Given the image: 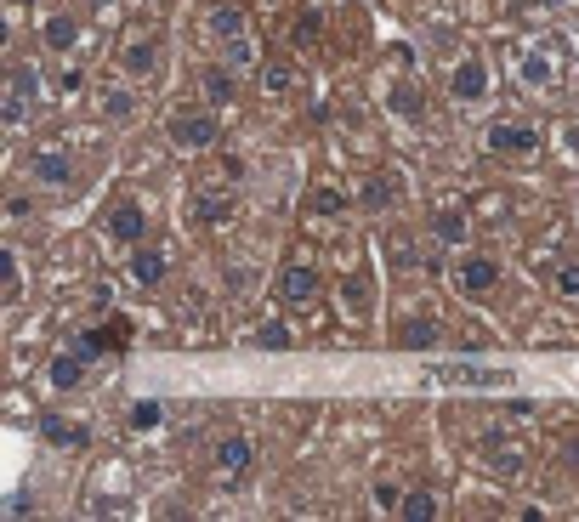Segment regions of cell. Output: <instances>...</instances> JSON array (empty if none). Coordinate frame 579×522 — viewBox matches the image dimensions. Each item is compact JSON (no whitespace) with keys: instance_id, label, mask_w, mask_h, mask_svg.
Wrapping results in <instances>:
<instances>
[{"instance_id":"6da1fadb","label":"cell","mask_w":579,"mask_h":522,"mask_svg":"<svg viewBox=\"0 0 579 522\" xmlns=\"http://www.w3.org/2000/svg\"><path fill=\"white\" fill-rule=\"evenodd\" d=\"M165 142H171L176 154H211L216 142H222V120H216V108H176L171 120H165Z\"/></svg>"},{"instance_id":"7a4b0ae2","label":"cell","mask_w":579,"mask_h":522,"mask_svg":"<svg viewBox=\"0 0 579 522\" xmlns=\"http://www.w3.org/2000/svg\"><path fill=\"white\" fill-rule=\"evenodd\" d=\"M35 97H40V74L29 69V63H18V69L6 74V86H0V125H6V131H23Z\"/></svg>"},{"instance_id":"3957f363","label":"cell","mask_w":579,"mask_h":522,"mask_svg":"<svg viewBox=\"0 0 579 522\" xmlns=\"http://www.w3.org/2000/svg\"><path fill=\"white\" fill-rule=\"evenodd\" d=\"M205 29L216 35V46H228V52H233V63H250V23H245L239 6H211Z\"/></svg>"},{"instance_id":"277c9868","label":"cell","mask_w":579,"mask_h":522,"mask_svg":"<svg viewBox=\"0 0 579 522\" xmlns=\"http://www.w3.org/2000/svg\"><path fill=\"white\" fill-rule=\"evenodd\" d=\"M489 63H483V57H460L455 69H449V91H455V103H466V108H477L483 103V97H489Z\"/></svg>"},{"instance_id":"5b68a950","label":"cell","mask_w":579,"mask_h":522,"mask_svg":"<svg viewBox=\"0 0 579 522\" xmlns=\"http://www.w3.org/2000/svg\"><path fill=\"white\" fill-rule=\"evenodd\" d=\"M455 290H466V296H489V290H500V261L483 256V250L460 256L455 261Z\"/></svg>"},{"instance_id":"8992f818","label":"cell","mask_w":579,"mask_h":522,"mask_svg":"<svg viewBox=\"0 0 579 522\" xmlns=\"http://www.w3.org/2000/svg\"><path fill=\"white\" fill-rule=\"evenodd\" d=\"M318 290H324V273H318L313 261H290L279 273V301L284 307H307V301H318Z\"/></svg>"},{"instance_id":"52a82bcc","label":"cell","mask_w":579,"mask_h":522,"mask_svg":"<svg viewBox=\"0 0 579 522\" xmlns=\"http://www.w3.org/2000/svg\"><path fill=\"white\" fill-rule=\"evenodd\" d=\"M165 273H171V256H165V250H154V244H131V256H125V279L137 284V290L165 284Z\"/></svg>"},{"instance_id":"ba28073f","label":"cell","mask_w":579,"mask_h":522,"mask_svg":"<svg viewBox=\"0 0 579 522\" xmlns=\"http://www.w3.org/2000/svg\"><path fill=\"white\" fill-rule=\"evenodd\" d=\"M517 80H523L528 91H557L562 86V63L545 46H528L523 57H517Z\"/></svg>"},{"instance_id":"9c48e42d","label":"cell","mask_w":579,"mask_h":522,"mask_svg":"<svg viewBox=\"0 0 579 522\" xmlns=\"http://www.w3.org/2000/svg\"><path fill=\"white\" fill-rule=\"evenodd\" d=\"M432 381L438 386H483V392H500V386H511L506 369H477V364H438L432 369Z\"/></svg>"},{"instance_id":"30bf717a","label":"cell","mask_w":579,"mask_h":522,"mask_svg":"<svg viewBox=\"0 0 579 522\" xmlns=\"http://www.w3.org/2000/svg\"><path fill=\"white\" fill-rule=\"evenodd\" d=\"M108 239L125 244V250H131V244H142V239H148V210H142L137 199L114 205V210H108Z\"/></svg>"},{"instance_id":"8fae6325","label":"cell","mask_w":579,"mask_h":522,"mask_svg":"<svg viewBox=\"0 0 579 522\" xmlns=\"http://www.w3.org/2000/svg\"><path fill=\"white\" fill-rule=\"evenodd\" d=\"M432 239L466 250V244H472V210L466 205H438L432 210Z\"/></svg>"},{"instance_id":"7c38bea8","label":"cell","mask_w":579,"mask_h":522,"mask_svg":"<svg viewBox=\"0 0 579 522\" xmlns=\"http://www.w3.org/2000/svg\"><path fill=\"white\" fill-rule=\"evenodd\" d=\"M29 176H35V188H69V182H74V159L63 154V148H40V154L29 159Z\"/></svg>"},{"instance_id":"4fadbf2b","label":"cell","mask_w":579,"mask_h":522,"mask_svg":"<svg viewBox=\"0 0 579 522\" xmlns=\"http://www.w3.org/2000/svg\"><path fill=\"white\" fill-rule=\"evenodd\" d=\"M392 341H398V347H409V352H432L443 341V324L432 313H409L404 324H398V330H392Z\"/></svg>"},{"instance_id":"5bb4252c","label":"cell","mask_w":579,"mask_h":522,"mask_svg":"<svg viewBox=\"0 0 579 522\" xmlns=\"http://www.w3.org/2000/svg\"><path fill=\"white\" fill-rule=\"evenodd\" d=\"M120 69L131 74V80H154V74L165 69V46H159V40H131L120 52Z\"/></svg>"},{"instance_id":"9a60e30c","label":"cell","mask_w":579,"mask_h":522,"mask_svg":"<svg viewBox=\"0 0 579 522\" xmlns=\"http://www.w3.org/2000/svg\"><path fill=\"white\" fill-rule=\"evenodd\" d=\"M40 46L57 57H69L74 46H80V18H74V12H52V18L40 23Z\"/></svg>"},{"instance_id":"2e32d148","label":"cell","mask_w":579,"mask_h":522,"mask_svg":"<svg viewBox=\"0 0 579 522\" xmlns=\"http://www.w3.org/2000/svg\"><path fill=\"white\" fill-rule=\"evenodd\" d=\"M86 352H57L52 364H46V381H52V392H80L86 386Z\"/></svg>"},{"instance_id":"e0dca14e","label":"cell","mask_w":579,"mask_h":522,"mask_svg":"<svg viewBox=\"0 0 579 522\" xmlns=\"http://www.w3.org/2000/svg\"><path fill=\"white\" fill-rule=\"evenodd\" d=\"M483 142H489V154H528V148H534V131L517 120H494L489 131H483Z\"/></svg>"},{"instance_id":"ac0fdd59","label":"cell","mask_w":579,"mask_h":522,"mask_svg":"<svg viewBox=\"0 0 579 522\" xmlns=\"http://www.w3.org/2000/svg\"><path fill=\"white\" fill-rule=\"evenodd\" d=\"M386 108H392L398 120H421V114H426L421 80H392V91H386Z\"/></svg>"},{"instance_id":"d6986e66","label":"cell","mask_w":579,"mask_h":522,"mask_svg":"<svg viewBox=\"0 0 579 522\" xmlns=\"http://www.w3.org/2000/svg\"><path fill=\"white\" fill-rule=\"evenodd\" d=\"M40 437H46L52 449H86V443H91L86 426H74V420H63V415H46V420H40Z\"/></svg>"},{"instance_id":"ffe728a7","label":"cell","mask_w":579,"mask_h":522,"mask_svg":"<svg viewBox=\"0 0 579 522\" xmlns=\"http://www.w3.org/2000/svg\"><path fill=\"white\" fill-rule=\"evenodd\" d=\"M216 471H222V477H245L250 471V437H222V443H216Z\"/></svg>"},{"instance_id":"44dd1931","label":"cell","mask_w":579,"mask_h":522,"mask_svg":"<svg viewBox=\"0 0 579 522\" xmlns=\"http://www.w3.org/2000/svg\"><path fill=\"white\" fill-rule=\"evenodd\" d=\"M199 86H205V103L211 108H233V97H239V74L233 69H205L199 74Z\"/></svg>"},{"instance_id":"7402d4cb","label":"cell","mask_w":579,"mask_h":522,"mask_svg":"<svg viewBox=\"0 0 579 522\" xmlns=\"http://www.w3.org/2000/svg\"><path fill=\"white\" fill-rule=\"evenodd\" d=\"M103 120H114V125L137 120V91H131V86H108L103 91Z\"/></svg>"},{"instance_id":"603a6c76","label":"cell","mask_w":579,"mask_h":522,"mask_svg":"<svg viewBox=\"0 0 579 522\" xmlns=\"http://www.w3.org/2000/svg\"><path fill=\"white\" fill-rule=\"evenodd\" d=\"M392 199H398V182H392L386 171H381V176H369L364 193H358V205H364V210H386Z\"/></svg>"},{"instance_id":"cb8c5ba5","label":"cell","mask_w":579,"mask_h":522,"mask_svg":"<svg viewBox=\"0 0 579 522\" xmlns=\"http://www.w3.org/2000/svg\"><path fill=\"white\" fill-rule=\"evenodd\" d=\"M398 517H404V522H432V517H438V500H432L426 488H409L404 505H398Z\"/></svg>"},{"instance_id":"d4e9b609","label":"cell","mask_w":579,"mask_h":522,"mask_svg":"<svg viewBox=\"0 0 579 522\" xmlns=\"http://www.w3.org/2000/svg\"><path fill=\"white\" fill-rule=\"evenodd\" d=\"M0 279H6V307H18V296H23V261H18V250H0Z\"/></svg>"},{"instance_id":"484cf974","label":"cell","mask_w":579,"mask_h":522,"mask_svg":"<svg viewBox=\"0 0 579 522\" xmlns=\"http://www.w3.org/2000/svg\"><path fill=\"white\" fill-rule=\"evenodd\" d=\"M341 301H347V313H364L369 301H375V290H369L364 273H347V284H341Z\"/></svg>"},{"instance_id":"4316f807","label":"cell","mask_w":579,"mask_h":522,"mask_svg":"<svg viewBox=\"0 0 579 522\" xmlns=\"http://www.w3.org/2000/svg\"><path fill=\"white\" fill-rule=\"evenodd\" d=\"M290 80H296V74H290V63H262V86H267V97H284V91H290Z\"/></svg>"},{"instance_id":"83f0119b","label":"cell","mask_w":579,"mask_h":522,"mask_svg":"<svg viewBox=\"0 0 579 522\" xmlns=\"http://www.w3.org/2000/svg\"><path fill=\"white\" fill-rule=\"evenodd\" d=\"M341 205H347V199H341V193H335V188H318L313 199H307V210H313V216H335V210H341Z\"/></svg>"},{"instance_id":"f1b7e54d","label":"cell","mask_w":579,"mask_h":522,"mask_svg":"<svg viewBox=\"0 0 579 522\" xmlns=\"http://www.w3.org/2000/svg\"><path fill=\"white\" fill-rule=\"evenodd\" d=\"M256 347H290V324H262V330H256Z\"/></svg>"},{"instance_id":"f546056e","label":"cell","mask_w":579,"mask_h":522,"mask_svg":"<svg viewBox=\"0 0 579 522\" xmlns=\"http://www.w3.org/2000/svg\"><path fill=\"white\" fill-rule=\"evenodd\" d=\"M233 216V199H199V222H222Z\"/></svg>"},{"instance_id":"4dcf8cb0","label":"cell","mask_w":579,"mask_h":522,"mask_svg":"<svg viewBox=\"0 0 579 522\" xmlns=\"http://www.w3.org/2000/svg\"><path fill=\"white\" fill-rule=\"evenodd\" d=\"M131 426H137V432L159 426V403H131Z\"/></svg>"},{"instance_id":"1f68e13d","label":"cell","mask_w":579,"mask_h":522,"mask_svg":"<svg viewBox=\"0 0 579 522\" xmlns=\"http://www.w3.org/2000/svg\"><path fill=\"white\" fill-rule=\"evenodd\" d=\"M375 505H381V511H398V505H404V488H398V483H375Z\"/></svg>"},{"instance_id":"d6a6232c","label":"cell","mask_w":579,"mask_h":522,"mask_svg":"<svg viewBox=\"0 0 579 522\" xmlns=\"http://www.w3.org/2000/svg\"><path fill=\"white\" fill-rule=\"evenodd\" d=\"M557 290L562 296H579V261H562L557 267Z\"/></svg>"},{"instance_id":"836d02e7","label":"cell","mask_w":579,"mask_h":522,"mask_svg":"<svg viewBox=\"0 0 579 522\" xmlns=\"http://www.w3.org/2000/svg\"><path fill=\"white\" fill-rule=\"evenodd\" d=\"M29 210H35V199H29V193H12V199H6V216H12V222H23Z\"/></svg>"},{"instance_id":"e575fe53","label":"cell","mask_w":579,"mask_h":522,"mask_svg":"<svg viewBox=\"0 0 579 522\" xmlns=\"http://www.w3.org/2000/svg\"><path fill=\"white\" fill-rule=\"evenodd\" d=\"M545 6H568V0H545Z\"/></svg>"}]
</instances>
